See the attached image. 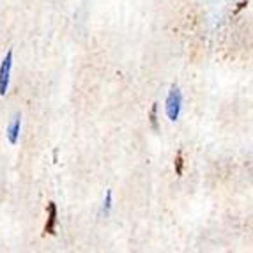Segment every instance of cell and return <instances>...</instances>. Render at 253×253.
I'll return each mask as SVG.
<instances>
[{
    "label": "cell",
    "instance_id": "obj_1",
    "mask_svg": "<svg viewBox=\"0 0 253 253\" xmlns=\"http://www.w3.org/2000/svg\"><path fill=\"white\" fill-rule=\"evenodd\" d=\"M181 108H182V94L179 90V87H172L167 96V105H165V112H167V117L175 123L181 115Z\"/></svg>",
    "mask_w": 253,
    "mask_h": 253
},
{
    "label": "cell",
    "instance_id": "obj_2",
    "mask_svg": "<svg viewBox=\"0 0 253 253\" xmlns=\"http://www.w3.org/2000/svg\"><path fill=\"white\" fill-rule=\"evenodd\" d=\"M11 69H13V50L5 53L4 60L0 64V96H5L9 89V78H11Z\"/></svg>",
    "mask_w": 253,
    "mask_h": 253
},
{
    "label": "cell",
    "instance_id": "obj_3",
    "mask_svg": "<svg viewBox=\"0 0 253 253\" xmlns=\"http://www.w3.org/2000/svg\"><path fill=\"white\" fill-rule=\"evenodd\" d=\"M48 218H46V225H44V234L46 236H53L55 228H57V204L55 202H48Z\"/></svg>",
    "mask_w": 253,
    "mask_h": 253
},
{
    "label": "cell",
    "instance_id": "obj_4",
    "mask_svg": "<svg viewBox=\"0 0 253 253\" xmlns=\"http://www.w3.org/2000/svg\"><path fill=\"white\" fill-rule=\"evenodd\" d=\"M20 129H21V117L20 115H16V117L13 119V123L9 124L7 127V138H9V144L11 145H16L18 144V138H20Z\"/></svg>",
    "mask_w": 253,
    "mask_h": 253
},
{
    "label": "cell",
    "instance_id": "obj_5",
    "mask_svg": "<svg viewBox=\"0 0 253 253\" xmlns=\"http://www.w3.org/2000/svg\"><path fill=\"white\" fill-rule=\"evenodd\" d=\"M151 126H152V129L154 131H158L160 129V124H158V103H154L152 105V108H151Z\"/></svg>",
    "mask_w": 253,
    "mask_h": 253
},
{
    "label": "cell",
    "instance_id": "obj_6",
    "mask_svg": "<svg viewBox=\"0 0 253 253\" xmlns=\"http://www.w3.org/2000/svg\"><path fill=\"white\" fill-rule=\"evenodd\" d=\"M173 165H175V173H177L179 177L182 175V169H184V160H182V151L177 152V156H175V161H173Z\"/></svg>",
    "mask_w": 253,
    "mask_h": 253
},
{
    "label": "cell",
    "instance_id": "obj_7",
    "mask_svg": "<svg viewBox=\"0 0 253 253\" xmlns=\"http://www.w3.org/2000/svg\"><path fill=\"white\" fill-rule=\"evenodd\" d=\"M110 209H112V190L106 191V197H105V202H103V214H108Z\"/></svg>",
    "mask_w": 253,
    "mask_h": 253
}]
</instances>
